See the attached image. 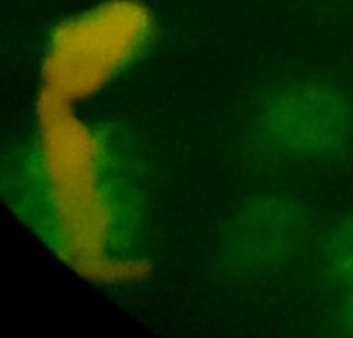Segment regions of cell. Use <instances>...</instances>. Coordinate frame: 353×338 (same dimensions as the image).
Here are the masks:
<instances>
[{
  "label": "cell",
  "mask_w": 353,
  "mask_h": 338,
  "mask_svg": "<svg viewBox=\"0 0 353 338\" xmlns=\"http://www.w3.org/2000/svg\"><path fill=\"white\" fill-rule=\"evenodd\" d=\"M352 312H353V306H352Z\"/></svg>",
  "instance_id": "cell-4"
},
{
  "label": "cell",
  "mask_w": 353,
  "mask_h": 338,
  "mask_svg": "<svg viewBox=\"0 0 353 338\" xmlns=\"http://www.w3.org/2000/svg\"><path fill=\"white\" fill-rule=\"evenodd\" d=\"M81 109L37 97L31 169L41 223L55 254L79 278L133 285L148 264L123 247L105 140Z\"/></svg>",
  "instance_id": "cell-1"
},
{
  "label": "cell",
  "mask_w": 353,
  "mask_h": 338,
  "mask_svg": "<svg viewBox=\"0 0 353 338\" xmlns=\"http://www.w3.org/2000/svg\"><path fill=\"white\" fill-rule=\"evenodd\" d=\"M155 17L143 0H99L62 17L48 33L38 97L85 107L150 47Z\"/></svg>",
  "instance_id": "cell-2"
},
{
  "label": "cell",
  "mask_w": 353,
  "mask_h": 338,
  "mask_svg": "<svg viewBox=\"0 0 353 338\" xmlns=\"http://www.w3.org/2000/svg\"><path fill=\"white\" fill-rule=\"evenodd\" d=\"M350 245H348V254H350V269H352V272H353V231L350 233Z\"/></svg>",
  "instance_id": "cell-3"
}]
</instances>
